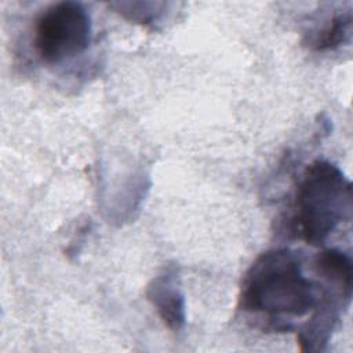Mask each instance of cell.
Here are the masks:
<instances>
[{
    "instance_id": "obj_1",
    "label": "cell",
    "mask_w": 353,
    "mask_h": 353,
    "mask_svg": "<svg viewBox=\"0 0 353 353\" xmlns=\"http://www.w3.org/2000/svg\"><path fill=\"white\" fill-rule=\"evenodd\" d=\"M319 292L320 287L303 276L298 252L277 248L261 254L245 272L239 307L266 317L276 331H290L292 319L313 310Z\"/></svg>"
},
{
    "instance_id": "obj_2",
    "label": "cell",
    "mask_w": 353,
    "mask_h": 353,
    "mask_svg": "<svg viewBox=\"0 0 353 353\" xmlns=\"http://www.w3.org/2000/svg\"><path fill=\"white\" fill-rule=\"evenodd\" d=\"M294 210L299 236L307 244H323L352 216V183L334 163L314 160L298 183Z\"/></svg>"
},
{
    "instance_id": "obj_3",
    "label": "cell",
    "mask_w": 353,
    "mask_h": 353,
    "mask_svg": "<svg viewBox=\"0 0 353 353\" xmlns=\"http://www.w3.org/2000/svg\"><path fill=\"white\" fill-rule=\"evenodd\" d=\"M91 33V17L81 3L58 1L39 15L34 48L43 62L61 63L84 52L90 46Z\"/></svg>"
},
{
    "instance_id": "obj_4",
    "label": "cell",
    "mask_w": 353,
    "mask_h": 353,
    "mask_svg": "<svg viewBox=\"0 0 353 353\" xmlns=\"http://www.w3.org/2000/svg\"><path fill=\"white\" fill-rule=\"evenodd\" d=\"M319 292L316 306L309 320L299 328L298 341L302 352H319L328 343L342 310L352 296V287L327 281Z\"/></svg>"
},
{
    "instance_id": "obj_5",
    "label": "cell",
    "mask_w": 353,
    "mask_h": 353,
    "mask_svg": "<svg viewBox=\"0 0 353 353\" xmlns=\"http://www.w3.org/2000/svg\"><path fill=\"white\" fill-rule=\"evenodd\" d=\"M146 298L170 330H182L186 321V306L178 268L167 266L153 277L146 287Z\"/></svg>"
},
{
    "instance_id": "obj_6",
    "label": "cell",
    "mask_w": 353,
    "mask_h": 353,
    "mask_svg": "<svg viewBox=\"0 0 353 353\" xmlns=\"http://www.w3.org/2000/svg\"><path fill=\"white\" fill-rule=\"evenodd\" d=\"M352 32V12L345 10L335 12L320 28L307 32L305 44L316 51L334 50L343 44Z\"/></svg>"
},
{
    "instance_id": "obj_7",
    "label": "cell",
    "mask_w": 353,
    "mask_h": 353,
    "mask_svg": "<svg viewBox=\"0 0 353 353\" xmlns=\"http://www.w3.org/2000/svg\"><path fill=\"white\" fill-rule=\"evenodd\" d=\"M314 268L325 281L352 287V261L347 254L335 248H327L314 258Z\"/></svg>"
},
{
    "instance_id": "obj_8",
    "label": "cell",
    "mask_w": 353,
    "mask_h": 353,
    "mask_svg": "<svg viewBox=\"0 0 353 353\" xmlns=\"http://www.w3.org/2000/svg\"><path fill=\"white\" fill-rule=\"evenodd\" d=\"M112 8H116L124 18L135 21L138 23H152L160 17L164 3H148V1H119L112 3Z\"/></svg>"
}]
</instances>
